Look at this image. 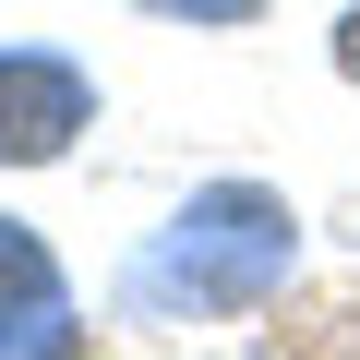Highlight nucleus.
I'll return each mask as SVG.
<instances>
[{
    "label": "nucleus",
    "mask_w": 360,
    "mask_h": 360,
    "mask_svg": "<svg viewBox=\"0 0 360 360\" xmlns=\"http://www.w3.org/2000/svg\"><path fill=\"white\" fill-rule=\"evenodd\" d=\"M84 132V84L60 60H0V156H60Z\"/></svg>",
    "instance_id": "1"
}]
</instances>
